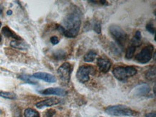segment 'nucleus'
I'll use <instances>...</instances> for the list:
<instances>
[{
    "instance_id": "f257e3e1",
    "label": "nucleus",
    "mask_w": 156,
    "mask_h": 117,
    "mask_svg": "<svg viewBox=\"0 0 156 117\" xmlns=\"http://www.w3.org/2000/svg\"><path fill=\"white\" fill-rule=\"evenodd\" d=\"M81 24V12L79 9H74L66 15L63 19V34L68 38H74L79 34Z\"/></svg>"
},
{
    "instance_id": "f03ea898",
    "label": "nucleus",
    "mask_w": 156,
    "mask_h": 117,
    "mask_svg": "<svg viewBox=\"0 0 156 117\" xmlns=\"http://www.w3.org/2000/svg\"><path fill=\"white\" fill-rule=\"evenodd\" d=\"M105 112L114 116H131L136 114L135 111L124 105L109 106L106 108Z\"/></svg>"
},
{
    "instance_id": "7ed1b4c3",
    "label": "nucleus",
    "mask_w": 156,
    "mask_h": 117,
    "mask_svg": "<svg viewBox=\"0 0 156 117\" xmlns=\"http://www.w3.org/2000/svg\"><path fill=\"white\" fill-rule=\"evenodd\" d=\"M137 69L133 66H118L112 71L114 76L120 81H125L129 77L134 76L137 74Z\"/></svg>"
},
{
    "instance_id": "20e7f679",
    "label": "nucleus",
    "mask_w": 156,
    "mask_h": 117,
    "mask_svg": "<svg viewBox=\"0 0 156 117\" xmlns=\"http://www.w3.org/2000/svg\"><path fill=\"white\" fill-rule=\"evenodd\" d=\"M109 32L117 45L120 47L125 45L127 39V35L122 28L118 25H112L109 27Z\"/></svg>"
},
{
    "instance_id": "39448f33",
    "label": "nucleus",
    "mask_w": 156,
    "mask_h": 117,
    "mask_svg": "<svg viewBox=\"0 0 156 117\" xmlns=\"http://www.w3.org/2000/svg\"><path fill=\"white\" fill-rule=\"evenodd\" d=\"M95 72V68L92 65H81L77 71L76 78L79 82L87 83L89 81L90 75H93Z\"/></svg>"
},
{
    "instance_id": "423d86ee",
    "label": "nucleus",
    "mask_w": 156,
    "mask_h": 117,
    "mask_svg": "<svg viewBox=\"0 0 156 117\" xmlns=\"http://www.w3.org/2000/svg\"><path fill=\"white\" fill-rule=\"evenodd\" d=\"M154 47L149 45L144 47L139 53L135 55V60L140 64H145L148 63L153 57Z\"/></svg>"
},
{
    "instance_id": "0eeeda50",
    "label": "nucleus",
    "mask_w": 156,
    "mask_h": 117,
    "mask_svg": "<svg viewBox=\"0 0 156 117\" xmlns=\"http://www.w3.org/2000/svg\"><path fill=\"white\" fill-rule=\"evenodd\" d=\"M73 71V67L69 63L66 62L62 64L58 69L57 72L62 83L67 85L71 80V75Z\"/></svg>"
},
{
    "instance_id": "6e6552de",
    "label": "nucleus",
    "mask_w": 156,
    "mask_h": 117,
    "mask_svg": "<svg viewBox=\"0 0 156 117\" xmlns=\"http://www.w3.org/2000/svg\"><path fill=\"white\" fill-rule=\"evenodd\" d=\"M97 65L99 71L104 73L109 72L112 67V62L105 57H99L97 60Z\"/></svg>"
},
{
    "instance_id": "1a4fd4ad",
    "label": "nucleus",
    "mask_w": 156,
    "mask_h": 117,
    "mask_svg": "<svg viewBox=\"0 0 156 117\" xmlns=\"http://www.w3.org/2000/svg\"><path fill=\"white\" fill-rule=\"evenodd\" d=\"M33 77L35 78L40 79V80L45 81V82L48 83H55L57 81L56 78L53 75L44 72H37L34 73L33 75Z\"/></svg>"
},
{
    "instance_id": "9d476101",
    "label": "nucleus",
    "mask_w": 156,
    "mask_h": 117,
    "mask_svg": "<svg viewBox=\"0 0 156 117\" xmlns=\"http://www.w3.org/2000/svg\"><path fill=\"white\" fill-rule=\"evenodd\" d=\"M39 93L43 95H56L59 96H65L67 94L66 91L61 88H48L39 91Z\"/></svg>"
},
{
    "instance_id": "9b49d317",
    "label": "nucleus",
    "mask_w": 156,
    "mask_h": 117,
    "mask_svg": "<svg viewBox=\"0 0 156 117\" xmlns=\"http://www.w3.org/2000/svg\"><path fill=\"white\" fill-rule=\"evenodd\" d=\"M134 94L137 96H146L151 92V88L146 83H142L137 86L133 90Z\"/></svg>"
},
{
    "instance_id": "f8f14e48",
    "label": "nucleus",
    "mask_w": 156,
    "mask_h": 117,
    "mask_svg": "<svg viewBox=\"0 0 156 117\" xmlns=\"http://www.w3.org/2000/svg\"><path fill=\"white\" fill-rule=\"evenodd\" d=\"M60 102H61V101L56 98H50L45 99V100L41 101V102H37V104H36V107H37V108L41 109V108H45V107L55 106V105L60 104Z\"/></svg>"
},
{
    "instance_id": "ddd939ff",
    "label": "nucleus",
    "mask_w": 156,
    "mask_h": 117,
    "mask_svg": "<svg viewBox=\"0 0 156 117\" xmlns=\"http://www.w3.org/2000/svg\"><path fill=\"white\" fill-rule=\"evenodd\" d=\"M2 33L4 36L8 37V38H13L14 40H23V39L19 35L16 34L15 32L12 30L8 26L3 27V28L2 29Z\"/></svg>"
},
{
    "instance_id": "4468645a",
    "label": "nucleus",
    "mask_w": 156,
    "mask_h": 117,
    "mask_svg": "<svg viewBox=\"0 0 156 117\" xmlns=\"http://www.w3.org/2000/svg\"><path fill=\"white\" fill-rule=\"evenodd\" d=\"M131 44L132 46L133 47H139L142 44V35L141 32L137 30L135 33V35H134L133 39L131 40Z\"/></svg>"
},
{
    "instance_id": "2eb2a0df",
    "label": "nucleus",
    "mask_w": 156,
    "mask_h": 117,
    "mask_svg": "<svg viewBox=\"0 0 156 117\" xmlns=\"http://www.w3.org/2000/svg\"><path fill=\"white\" fill-rule=\"evenodd\" d=\"M11 47H14V48L22 50H25L28 48V45L26 44L24 42H22V40H13L11 41L10 43Z\"/></svg>"
},
{
    "instance_id": "dca6fc26",
    "label": "nucleus",
    "mask_w": 156,
    "mask_h": 117,
    "mask_svg": "<svg viewBox=\"0 0 156 117\" xmlns=\"http://www.w3.org/2000/svg\"><path fill=\"white\" fill-rule=\"evenodd\" d=\"M97 57V54L95 51L90 50L84 55V57H83V60L87 63H92L95 60Z\"/></svg>"
},
{
    "instance_id": "f3484780",
    "label": "nucleus",
    "mask_w": 156,
    "mask_h": 117,
    "mask_svg": "<svg viewBox=\"0 0 156 117\" xmlns=\"http://www.w3.org/2000/svg\"><path fill=\"white\" fill-rule=\"evenodd\" d=\"M19 78L20 79V80L23 81L24 82L28 83V84L37 85V83H38L35 80V78H33V77L28 76V75H20V76H19Z\"/></svg>"
},
{
    "instance_id": "a211bd4d",
    "label": "nucleus",
    "mask_w": 156,
    "mask_h": 117,
    "mask_svg": "<svg viewBox=\"0 0 156 117\" xmlns=\"http://www.w3.org/2000/svg\"><path fill=\"white\" fill-rule=\"evenodd\" d=\"M53 57L57 60H63L66 57V52L63 50H58L53 53Z\"/></svg>"
},
{
    "instance_id": "6ab92c4d",
    "label": "nucleus",
    "mask_w": 156,
    "mask_h": 117,
    "mask_svg": "<svg viewBox=\"0 0 156 117\" xmlns=\"http://www.w3.org/2000/svg\"><path fill=\"white\" fill-rule=\"evenodd\" d=\"M119 45H117V43H111L110 44V48H111L112 52L115 55H120L122 53V49Z\"/></svg>"
},
{
    "instance_id": "aec40b11",
    "label": "nucleus",
    "mask_w": 156,
    "mask_h": 117,
    "mask_svg": "<svg viewBox=\"0 0 156 117\" xmlns=\"http://www.w3.org/2000/svg\"><path fill=\"white\" fill-rule=\"evenodd\" d=\"M24 115L25 117H40L39 113L31 108H26Z\"/></svg>"
},
{
    "instance_id": "412c9836",
    "label": "nucleus",
    "mask_w": 156,
    "mask_h": 117,
    "mask_svg": "<svg viewBox=\"0 0 156 117\" xmlns=\"http://www.w3.org/2000/svg\"><path fill=\"white\" fill-rule=\"evenodd\" d=\"M0 96L7 99H12V100L17 98L16 95L11 92H4V91H1V92H0Z\"/></svg>"
},
{
    "instance_id": "4be33fe9",
    "label": "nucleus",
    "mask_w": 156,
    "mask_h": 117,
    "mask_svg": "<svg viewBox=\"0 0 156 117\" xmlns=\"http://www.w3.org/2000/svg\"><path fill=\"white\" fill-rule=\"evenodd\" d=\"M135 47L133 46H129L126 50V53H125V57L127 59H131L133 58V57L134 56V54H135Z\"/></svg>"
},
{
    "instance_id": "5701e85b",
    "label": "nucleus",
    "mask_w": 156,
    "mask_h": 117,
    "mask_svg": "<svg viewBox=\"0 0 156 117\" xmlns=\"http://www.w3.org/2000/svg\"><path fill=\"white\" fill-rule=\"evenodd\" d=\"M146 78L148 79L149 81H152L153 79L155 78V68H152L147 71L146 73Z\"/></svg>"
},
{
    "instance_id": "b1692460",
    "label": "nucleus",
    "mask_w": 156,
    "mask_h": 117,
    "mask_svg": "<svg viewBox=\"0 0 156 117\" xmlns=\"http://www.w3.org/2000/svg\"><path fill=\"white\" fill-rule=\"evenodd\" d=\"M93 29L94 30L97 34H101V23L99 22H97L93 25Z\"/></svg>"
},
{
    "instance_id": "393cba45",
    "label": "nucleus",
    "mask_w": 156,
    "mask_h": 117,
    "mask_svg": "<svg viewBox=\"0 0 156 117\" xmlns=\"http://www.w3.org/2000/svg\"><path fill=\"white\" fill-rule=\"evenodd\" d=\"M12 114H13V117H22L21 111L19 108H18V107H15V108H13Z\"/></svg>"
},
{
    "instance_id": "a878e982",
    "label": "nucleus",
    "mask_w": 156,
    "mask_h": 117,
    "mask_svg": "<svg viewBox=\"0 0 156 117\" xmlns=\"http://www.w3.org/2000/svg\"><path fill=\"white\" fill-rule=\"evenodd\" d=\"M146 29H147V31L149 32L151 34H155V27H153V25H152L151 23L147 24V25H146Z\"/></svg>"
},
{
    "instance_id": "bb28decb",
    "label": "nucleus",
    "mask_w": 156,
    "mask_h": 117,
    "mask_svg": "<svg viewBox=\"0 0 156 117\" xmlns=\"http://www.w3.org/2000/svg\"><path fill=\"white\" fill-rule=\"evenodd\" d=\"M89 2H93L94 4H96V5H107V2L106 0H90Z\"/></svg>"
},
{
    "instance_id": "cd10ccee",
    "label": "nucleus",
    "mask_w": 156,
    "mask_h": 117,
    "mask_svg": "<svg viewBox=\"0 0 156 117\" xmlns=\"http://www.w3.org/2000/svg\"><path fill=\"white\" fill-rule=\"evenodd\" d=\"M55 114V110L49 109L45 112V117H52Z\"/></svg>"
},
{
    "instance_id": "c85d7f7f",
    "label": "nucleus",
    "mask_w": 156,
    "mask_h": 117,
    "mask_svg": "<svg viewBox=\"0 0 156 117\" xmlns=\"http://www.w3.org/2000/svg\"><path fill=\"white\" fill-rule=\"evenodd\" d=\"M51 40V43L52 44H53V45H57L58 43H59V40H58V37H56V36H53V37H51V40Z\"/></svg>"
},
{
    "instance_id": "c756f323",
    "label": "nucleus",
    "mask_w": 156,
    "mask_h": 117,
    "mask_svg": "<svg viewBox=\"0 0 156 117\" xmlns=\"http://www.w3.org/2000/svg\"><path fill=\"white\" fill-rule=\"evenodd\" d=\"M146 117H155V112H151L148 113L145 115Z\"/></svg>"
},
{
    "instance_id": "7c9ffc66",
    "label": "nucleus",
    "mask_w": 156,
    "mask_h": 117,
    "mask_svg": "<svg viewBox=\"0 0 156 117\" xmlns=\"http://www.w3.org/2000/svg\"><path fill=\"white\" fill-rule=\"evenodd\" d=\"M7 14L8 15H12V10H8V11L7 12Z\"/></svg>"
},
{
    "instance_id": "2f4dec72",
    "label": "nucleus",
    "mask_w": 156,
    "mask_h": 117,
    "mask_svg": "<svg viewBox=\"0 0 156 117\" xmlns=\"http://www.w3.org/2000/svg\"><path fill=\"white\" fill-rule=\"evenodd\" d=\"M153 91H154V94H155V85H154V88H153Z\"/></svg>"
},
{
    "instance_id": "473e14b6",
    "label": "nucleus",
    "mask_w": 156,
    "mask_h": 117,
    "mask_svg": "<svg viewBox=\"0 0 156 117\" xmlns=\"http://www.w3.org/2000/svg\"><path fill=\"white\" fill-rule=\"evenodd\" d=\"M1 42H2V36L1 35H0V43H1Z\"/></svg>"
},
{
    "instance_id": "72a5a7b5",
    "label": "nucleus",
    "mask_w": 156,
    "mask_h": 117,
    "mask_svg": "<svg viewBox=\"0 0 156 117\" xmlns=\"http://www.w3.org/2000/svg\"><path fill=\"white\" fill-rule=\"evenodd\" d=\"M1 26H2V22H1V21H0V27H1Z\"/></svg>"
}]
</instances>
